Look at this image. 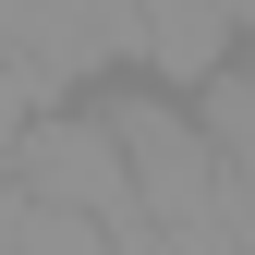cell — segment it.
<instances>
[{
  "instance_id": "obj_1",
  "label": "cell",
  "mask_w": 255,
  "mask_h": 255,
  "mask_svg": "<svg viewBox=\"0 0 255 255\" xmlns=\"http://www.w3.org/2000/svg\"><path fill=\"white\" fill-rule=\"evenodd\" d=\"M0 61L37 85V110L61 85L110 73V61H146V12L134 0H0Z\"/></svg>"
},
{
  "instance_id": "obj_2",
  "label": "cell",
  "mask_w": 255,
  "mask_h": 255,
  "mask_svg": "<svg viewBox=\"0 0 255 255\" xmlns=\"http://www.w3.org/2000/svg\"><path fill=\"white\" fill-rule=\"evenodd\" d=\"M0 170H24L37 195L85 207V219H122V231H146V195H134V158H122V122L110 110H37L12 134Z\"/></svg>"
},
{
  "instance_id": "obj_3",
  "label": "cell",
  "mask_w": 255,
  "mask_h": 255,
  "mask_svg": "<svg viewBox=\"0 0 255 255\" xmlns=\"http://www.w3.org/2000/svg\"><path fill=\"white\" fill-rule=\"evenodd\" d=\"M122 122V158H134V195L146 219H231V182H219V134H207V110H182V98H110Z\"/></svg>"
},
{
  "instance_id": "obj_4",
  "label": "cell",
  "mask_w": 255,
  "mask_h": 255,
  "mask_svg": "<svg viewBox=\"0 0 255 255\" xmlns=\"http://www.w3.org/2000/svg\"><path fill=\"white\" fill-rule=\"evenodd\" d=\"M146 12V73L158 85H207L231 37H255V0H134Z\"/></svg>"
},
{
  "instance_id": "obj_5",
  "label": "cell",
  "mask_w": 255,
  "mask_h": 255,
  "mask_svg": "<svg viewBox=\"0 0 255 255\" xmlns=\"http://www.w3.org/2000/svg\"><path fill=\"white\" fill-rule=\"evenodd\" d=\"M122 243H134L122 219H85V207L37 195L24 170H0V255H122Z\"/></svg>"
},
{
  "instance_id": "obj_6",
  "label": "cell",
  "mask_w": 255,
  "mask_h": 255,
  "mask_svg": "<svg viewBox=\"0 0 255 255\" xmlns=\"http://www.w3.org/2000/svg\"><path fill=\"white\" fill-rule=\"evenodd\" d=\"M207 134H219V182H231V231L255 243V61H219V73L195 85Z\"/></svg>"
},
{
  "instance_id": "obj_7",
  "label": "cell",
  "mask_w": 255,
  "mask_h": 255,
  "mask_svg": "<svg viewBox=\"0 0 255 255\" xmlns=\"http://www.w3.org/2000/svg\"><path fill=\"white\" fill-rule=\"evenodd\" d=\"M122 255H255V243L231 231V219H146Z\"/></svg>"
},
{
  "instance_id": "obj_8",
  "label": "cell",
  "mask_w": 255,
  "mask_h": 255,
  "mask_svg": "<svg viewBox=\"0 0 255 255\" xmlns=\"http://www.w3.org/2000/svg\"><path fill=\"white\" fill-rule=\"evenodd\" d=\"M24 122H37V85H24L12 61H0V158H12V134H24Z\"/></svg>"
}]
</instances>
